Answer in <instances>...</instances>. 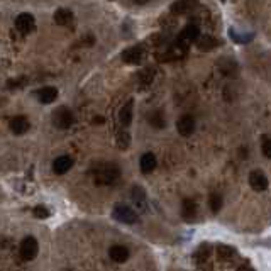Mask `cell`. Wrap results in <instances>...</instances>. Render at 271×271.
Wrapping results in <instances>:
<instances>
[{
	"label": "cell",
	"instance_id": "28",
	"mask_svg": "<svg viewBox=\"0 0 271 271\" xmlns=\"http://www.w3.org/2000/svg\"><path fill=\"white\" fill-rule=\"evenodd\" d=\"M229 36L234 39L236 42H239V44H244V42H249L252 39V34H237L236 29H231L229 31Z\"/></svg>",
	"mask_w": 271,
	"mask_h": 271
},
{
	"label": "cell",
	"instance_id": "9",
	"mask_svg": "<svg viewBox=\"0 0 271 271\" xmlns=\"http://www.w3.org/2000/svg\"><path fill=\"white\" fill-rule=\"evenodd\" d=\"M200 39V31L195 24H188L183 31L178 36V44H188V42H194Z\"/></svg>",
	"mask_w": 271,
	"mask_h": 271
},
{
	"label": "cell",
	"instance_id": "27",
	"mask_svg": "<svg viewBox=\"0 0 271 271\" xmlns=\"http://www.w3.org/2000/svg\"><path fill=\"white\" fill-rule=\"evenodd\" d=\"M153 78H155V70H142L141 71V75H139V81H141L142 85H151V81H153Z\"/></svg>",
	"mask_w": 271,
	"mask_h": 271
},
{
	"label": "cell",
	"instance_id": "11",
	"mask_svg": "<svg viewBox=\"0 0 271 271\" xmlns=\"http://www.w3.org/2000/svg\"><path fill=\"white\" fill-rule=\"evenodd\" d=\"M73 166V159L70 158V156H59V158L55 159V163H53V171H55L56 174H65L68 173V170Z\"/></svg>",
	"mask_w": 271,
	"mask_h": 271
},
{
	"label": "cell",
	"instance_id": "26",
	"mask_svg": "<svg viewBox=\"0 0 271 271\" xmlns=\"http://www.w3.org/2000/svg\"><path fill=\"white\" fill-rule=\"evenodd\" d=\"M133 200L136 202V205H137V207H141V209H144L146 195H144V192H142V188L134 187V190H133Z\"/></svg>",
	"mask_w": 271,
	"mask_h": 271
},
{
	"label": "cell",
	"instance_id": "21",
	"mask_svg": "<svg viewBox=\"0 0 271 271\" xmlns=\"http://www.w3.org/2000/svg\"><path fill=\"white\" fill-rule=\"evenodd\" d=\"M210 252H212V248H210L209 244H202L200 248H198V251L195 252V259H197L198 265L203 266V263L210 258Z\"/></svg>",
	"mask_w": 271,
	"mask_h": 271
},
{
	"label": "cell",
	"instance_id": "22",
	"mask_svg": "<svg viewBox=\"0 0 271 271\" xmlns=\"http://www.w3.org/2000/svg\"><path fill=\"white\" fill-rule=\"evenodd\" d=\"M183 217L187 220L194 219L195 215H197V203H195L194 200H185L183 202Z\"/></svg>",
	"mask_w": 271,
	"mask_h": 271
},
{
	"label": "cell",
	"instance_id": "2",
	"mask_svg": "<svg viewBox=\"0 0 271 271\" xmlns=\"http://www.w3.org/2000/svg\"><path fill=\"white\" fill-rule=\"evenodd\" d=\"M51 120L58 129H68V127H71V124L75 122V117L70 109H66V107H58V109L53 112Z\"/></svg>",
	"mask_w": 271,
	"mask_h": 271
},
{
	"label": "cell",
	"instance_id": "6",
	"mask_svg": "<svg viewBox=\"0 0 271 271\" xmlns=\"http://www.w3.org/2000/svg\"><path fill=\"white\" fill-rule=\"evenodd\" d=\"M34 27H36V20L31 14L22 12L16 17V29L19 31V33L29 34L31 31H34Z\"/></svg>",
	"mask_w": 271,
	"mask_h": 271
},
{
	"label": "cell",
	"instance_id": "23",
	"mask_svg": "<svg viewBox=\"0 0 271 271\" xmlns=\"http://www.w3.org/2000/svg\"><path fill=\"white\" fill-rule=\"evenodd\" d=\"M195 5V2H176V3H171L170 10L173 14H187L188 10H192V7Z\"/></svg>",
	"mask_w": 271,
	"mask_h": 271
},
{
	"label": "cell",
	"instance_id": "18",
	"mask_svg": "<svg viewBox=\"0 0 271 271\" xmlns=\"http://www.w3.org/2000/svg\"><path fill=\"white\" fill-rule=\"evenodd\" d=\"M148 120H149V124H151L153 127H156V129H163V127L166 126L165 114H163V110H159V109H156V110H153V112H149Z\"/></svg>",
	"mask_w": 271,
	"mask_h": 271
},
{
	"label": "cell",
	"instance_id": "19",
	"mask_svg": "<svg viewBox=\"0 0 271 271\" xmlns=\"http://www.w3.org/2000/svg\"><path fill=\"white\" fill-rule=\"evenodd\" d=\"M217 46H219V41H217L215 38H212V36H202L197 41V48L200 49V51H212Z\"/></svg>",
	"mask_w": 271,
	"mask_h": 271
},
{
	"label": "cell",
	"instance_id": "15",
	"mask_svg": "<svg viewBox=\"0 0 271 271\" xmlns=\"http://www.w3.org/2000/svg\"><path fill=\"white\" fill-rule=\"evenodd\" d=\"M38 98L41 103H53L58 98V88L55 87H42L38 92Z\"/></svg>",
	"mask_w": 271,
	"mask_h": 271
},
{
	"label": "cell",
	"instance_id": "10",
	"mask_svg": "<svg viewBox=\"0 0 271 271\" xmlns=\"http://www.w3.org/2000/svg\"><path fill=\"white\" fill-rule=\"evenodd\" d=\"M142 56H144L142 49L139 48V46H133V48L126 49V51L122 53V61L129 63V65H139L141 59H142Z\"/></svg>",
	"mask_w": 271,
	"mask_h": 271
},
{
	"label": "cell",
	"instance_id": "29",
	"mask_svg": "<svg viewBox=\"0 0 271 271\" xmlns=\"http://www.w3.org/2000/svg\"><path fill=\"white\" fill-rule=\"evenodd\" d=\"M261 151L266 158L271 159V137L268 136H263V141H261Z\"/></svg>",
	"mask_w": 271,
	"mask_h": 271
},
{
	"label": "cell",
	"instance_id": "30",
	"mask_svg": "<svg viewBox=\"0 0 271 271\" xmlns=\"http://www.w3.org/2000/svg\"><path fill=\"white\" fill-rule=\"evenodd\" d=\"M33 215L36 217V219H48V217H49V210L46 209V207H42V205H38V207H34Z\"/></svg>",
	"mask_w": 271,
	"mask_h": 271
},
{
	"label": "cell",
	"instance_id": "7",
	"mask_svg": "<svg viewBox=\"0 0 271 271\" xmlns=\"http://www.w3.org/2000/svg\"><path fill=\"white\" fill-rule=\"evenodd\" d=\"M176 129H178V134L180 136L188 137V136L194 134V131H195V119L190 116V114H185V116H181L180 119H178Z\"/></svg>",
	"mask_w": 271,
	"mask_h": 271
},
{
	"label": "cell",
	"instance_id": "12",
	"mask_svg": "<svg viewBox=\"0 0 271 271\" xmlns=\"http://www.w3.org/2000/svg\"><path fill=\"white\" fill-rule=\"evenodd\" d=\"M109 256H110V259H112V261L124 263L127 258H129V251H127L126 246L116 244V246H112V248L109 249Z\"/></svg>",
	"mask_w": 271,
	"mask_h": 271
},
{
	"label": "cell",
	"instance_id": "13",
	"mask_svg": "<svg viewBox=\"0 0 271 271\" xmlns=\"http://www.w3.org/2000/svg\"><path fill=\"white\" fill-rule=\"evenodd\" d=\"M27 129H29V120H27L26 117L17 116L10 120V131H12L14 134L20 136V134L27 133Z\"/></svg>",
	"mask_w": 271,
	"mask_h": 271
},
{
	"label": "cell",
	"instance_id": "5",
	"mask_svg": "<svg viewBox=\"0 0 271 271\" xmlns=\"http://www.w3.org/2000/svg\"><path fill=\"white\" fill-rule=\"evenodd\" d=\"M249 185L252 190L256 192H265L268 188V176L265 174V171L261 170H252L249 173Z\"/></svg>",
	"mask_w": 271,
	"mask_h": 271
},
{
	"label": "cell",
	"instance_id": "1",
	"mask_svg": "<svg viewBox=\"0 0 271 271\" xmlns=\"http://www.w3.org/2000/svg\"><path fill=\"white\" fill-rule=\"evenodd\" d=\"M92 174H94L95 183L98 185H112L117 181L120 174V170L117 168L114 163H98L97 166L92 168Z\"/></svg>",
	"mask_w": 271,
	"mask_h": 271
},
{
	"label": "cell",
	"instance_id": "17",
	"mask_svg": "<svg viewBox=\"0 0 271 271\" xmlns=\"http://www.w3.org/2000/svg\"><path fill=\"white\" fill-rule=\"evenodd\" d=\"M215 256L219 261H231V259L236 256V249L226 244H219L215 248Z\"/></svg>",
	"mask_w": 271,
	"mask_h": 271
},
{
	"label": "cell",
	"instance_id": "20",
	"mask_svg": "<svg viewBox=\"0 0 271 271\" xmlns=\"http://www.w3.org/2000/svg\"><path fill=\"white\" fill-rule=\"evenodd\" d=\"M73 20V12L68 9H58L55 12V22L58 26H68Z\"/></svg>",
	"mask_w": 271,
	"mask_h": 271
},
{
	"label": "cell",
	"instance_id": "24",
	"mask_svg": "<svg viewBox=\"0 0 271 271\" xmlns=\"http://www.w3.org/2000/svg\"><path fill=\"white\" fill-rule=\"evenodd\" d=\"M209 205H210V210H212L213 213H217L220 209H222V195L217 194V192L210 194V197H209Z\"/></svg>",
	"mask_w": 271,
	"mask_h": 271
},
{
	"label": "cell",
	"instance_id": "3",
	"mask_svg": "<svg viewBox=\"0 0 271 271\" xmlns=\"http://www.w3.org/2000/svg\"><path fill=\"white\" fill-rule=\"evenodd\" d=\"M38 251H39V244L36 241V237L27 236L22 239V242H20V258L24 261H33L36 256H38Z\"/></svg>",
	"mask_w": 271,
	"mask_h": 271
},
{
	"label": "cell",
	"instance_id": "8",
	"mask_svg": "<svg viewBox=\"0 0 271 271\" xmlns=\"http://www.w3.org/2000/svg\"><path fill=\"white\" fill-rule=\"evenodd\" d=\"M217 66L222 71L224 77H227V78H236L239 75V65L231 58H220L219 61H217Z\"/></svg>",
	"mask_w": 271,
	"mask_h": 271
},
{
	"label": "cell",
	"instance_id": "16",
	"mask_svg": "<svg viewBox=\"0 0 271 271\" xmlns=\"http://www.w3.org/2000/svg\"><path fill=\"white\" fill-rule=\"evenodd\" d=\"M133 107H134V102L129 100L126 105L122 107V109L119 110V122H120V126L127 127L131 122H133Z\"/></svg>",
	"mask_w": 271,
	"mask_h": 271
},
{
	"label": "cell",
	"instance_id": "14",
	"mask_svg": "<svg viewBox=\"0 0 271 271\" xmlns=\"http://www.w3.org/2000/svg\"><path fill=\"white\" fill-rule=\"evenodd\" d=\"M139 166H141V171L144 174H149L153 170L156 168V156L153 153H144L139 159Z\"/></svg>",
	"mask_w": 271,
	"mask_h": 271
},
{
	"label": "cell",
	"instance_id": "25",
	"mask_svg": "<svg viewBox=\"0 0 271 271\" xmlns=\"http://www.w3.org/2000/svg\"><path fill=\"white\" fill-rule=\"evenodd\" d=\"M116 144H117V148H119V149H122V151H126V149L131 146V136H129V133H126V131H122V133L117 134Z\"/></svg>",
	"mask_w": 271,
	"mask_h": 271
},
{
	"label": "cell",
	"instance_id": "4",
	"mask_svg": "<svg viewBox=\"0 0 271 271\" xmlns=\"http://www.w3.org/2000/svg\"><path fill=\"white\" fill-rule=\"evenodd\" d=\"M112 217L117 222H122V224H134L137 220V213L129 205H117L112 210Z\"/></svg>",
	"mask_w": 271,
	"mask_h": 271
},
{
	"label": "cell",
	"instance_id": "31",
	"mask_svg": "<svg viewBox=\"0 0 271 271\" xmlns=\"http://www.w3.org/2000/svg\"><path fill=\"white\" fill-rule=\"evenodd\" d=\"M239 271H254V268H251V266H242V268H239Z\"/></svg>",
	"mask_w": 271,
	"mask_h": 271
}]
</instances>
